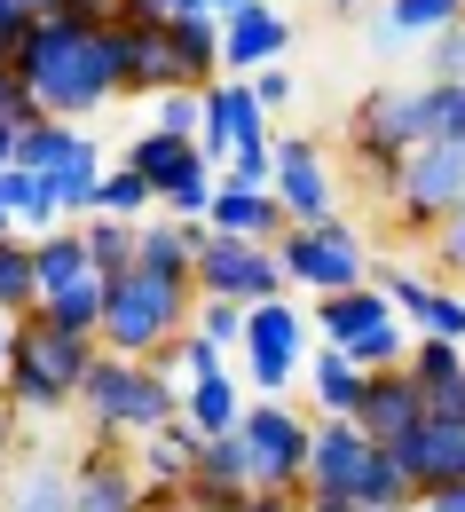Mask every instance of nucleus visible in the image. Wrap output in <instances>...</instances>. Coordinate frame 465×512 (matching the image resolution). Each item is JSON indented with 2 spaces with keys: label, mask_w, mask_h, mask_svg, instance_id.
Instances as JSON below:
<instances>
[{
  "label": "nucleus",
  "mask_w": 465,
  "mask_h": 512,
  "mask_svg": "<svg viewBox=\"0 0 465 512\" xmlns=\"http://www.w3.org/2000/svg\"><path fill=\"white\" fill-rule=\"evenodd\" d=\"M174 512H253V497H245V489H205V481H190V489L174 497Z\"/></svg>",
  "instance_id": "43"
},
{
  "label": "nucleus",
  "mask_w": 465,
  "mask_h": 512,
  "mask_svg": "<svg viewBox=\"0 0 465 512\" xmlns=\"http://www.w3.org/2000/svg\"><path fill=\"white\" fill-rule=\"evenodd\" d=\"M71 512H150V489L134 473V457H119L111 442L71 457Z\"/></svg>",
  "instance_id": "17"
},
{
  "label": "nucleus",
  "mask_w": 465,
  "mask_h": 512,
  "mask_svg": "<svg viewBox=\"0 0 465 512\" xmlns=\"http://www.w3.org/2000/svg\"><path fill=\"white\" fill-rule=\"evenodd\" d=\"M205 8H213V16L229 24V16H237V8H253V0H205Z\"/></svg>",
  "instance_id": "53"
},
{
  "label": "nucleus",
  "mask_w": 465,
  "mask_h": 512,
  "mask_svg": "<svg viewBox=\"0 0 465 512\" xmlns=\"http://www.w3.org/2000/svg\"><path fill=\"white\" fill-rule=\"evenodd\" d=\"M16 465H24V457H16V410L0 402V497H8V481H16Z\"/></svg>",
  "instance_id": "46"
},
{
  "label": "nucleus",
  "mask_w": 465,
  "mask_h": 512,
  "mask_svg": "<svg viewBox=\"0 0 465 512\" xmlns=\"http://www.w3.org/2000/svg\"><path fill=\"white\" fill-rule=\"evenodd\" d=\"M300 512H363V505L339 497V489H300Z\"/></svg>",
  "instance_id": "47"
},
{
  "label": "nucleus",
  "mask_w": 465,
  "mask_h": 512,
  "mask_svg": "<svg viewBox=\"0 0 465 512\" xmlns=\"http://www.w3.org/2000/svg\"><path fill=\"white\" fill-rule=\"evenodd\" d=\"M79 418L95 426V442H150V434H166L174 418H182V386L166 379L158 363H127V355H95V371L79 386Z\"/></svg>",
  "instance_id": "4"
},
{
  "label": "nucleus",
  "mask_w": 465,
  "mask_h": 512,
  "mask_svg": "<svg viewBox=\"0 0 465 512\" xmlns=\"http://www.w3.org/2000/svg\"><path fill=\"white\" fill-rule=\"evenodd\" d=\"M205 237H213L205 221H174V213H150V221H142V260H150V268H190V276H198Z\"/></svg>",
  "instance_id": "31"
},
{
  "label": "nucleus",
  "mask_w": 465,
  "mask_h": 512,
  "mask_svg": "<svg viewBox=\"0 0 465 512\" xmlns=\"http://www.w3.org/2000/svg\"><path fill=\"white\" fill-rule=\"evenodd\" d=\"M103 308H111V284H103V276H87V284L56 292V300H40V316H48V323L87 331V339H103Z\"/></svg>",
  "instance_id": "37"
},
{
  "label": "nucleus",
  "mask_w": 465,
  "mask_h": 512,
  "mask_svg": "<svg viewBox=\"0 0 465 512\" xmlns=\"http://www.w3.org/2000/svg\"><path fill=\"white\" fill-rule=\"evenodd\" d=\"M166 87H190L166 24H127V95H166Z\"/></svg>",
  "instance_id": "28"
},
{
  "label": "nucleus",
  "mask_w": 465,
  "mask_h": 512,
  "mask_svg": "<svg viewBox=\"0 0 465 512\" xmlns=\"http://www.w3.org/2000/svg\"><path fill=\"white\" fill-rule=\"evenodd\" d=\"M103 213H111V221H150V213H158V190H150L134 166H111V174H103Z\"/></svg>",
  "instance_id": "40"
},
{
  "label": "nucleus",
  "mask_w": 465,
  "mask_h": 512,
  "mask_svg": "<svg viewBox=\"0 0 465 512\" xmlns=\"http://www.w3.org/2000/svg\"><path fill=\"white\" fill-rule=\"evenodd\" d=\"M292 276L276 245H245V237H205L198 253V300H237V308H261V300H284Z\"/></svg>",
  "instance_id": "12"
},
{
  "label": "nucleus",
  "mask_w": 465,
  "mask_h": 512,
  "mask_svg": "<svg viewBox=\"0 0 465 512\" xmlns=\"http://www.w3.org/2000/svg\"><path fill=\"white\" fill-rule=\"evenodd\" d=\"M190 481H205V489H245V497H261L253 489V449H245V434H213V442L198 449V473Z\"/></svg>",
  "instance_id": "36"
},
{
  "label": "nucleus",
  "mask_w": 465,
  "mask_h": 512,
  "mask_svg": "<svg viewBox=\"0 0 465 512\" xmlns=\"http://www.w3.org/2000/svg\"><path fill=\"white\" fill-rule=\"evenodd\" d=\"M426 79H379V87H363L355 95V111H347V150H355V166L371 174V190L387 197L402 182V166L426 150Z\"/></svg>",
  "instance_id": "6"
},
{
  "label": "nucleus",
  "mask_w": 465,
  "mask_h": 512,
  "mask_svg": "<svg viewBox=\"0 0 465 512\" xmlns=\"http://www.w3.org/2000/svg\"><path fill=\"white\" fill-rule=\"evenodd\" d=\"M198 449H205V434L190 426V418H174L166 434H150V442L134 449V473H142L150 505L174 512V497H182V489H190V473H198Z\"/></svg>",
  "instance_id": "19"
},
{
  "label": "nucleus",
  "mask_w": 465,
  "mask_h": 512,
  "mask_svg": "<svg viewBox=\"0 0 465 512\" xmlns=\"http://www.w3.org/2000/svg\"><path fill=\"white\" fill-rule=\"evenodd\" d=\"M387 205H395L402 229L434 237V229L465 205V134H458V142H426V150L402 166V182L387 190Z\"/></svg>",
  "instance_id": "11"
},
{
  "label": "nucleus",
  "mask_w": 465,
  "mask_h": 512,
  "mask_svg": "<svg viewBox=\"0 0 465 512\" xmlns=\"http://www.w3.org/2000/svg\"><path fill=\"white\" fill-rule=\"evenodd\" d=\"M0 205L16 213V237H48V229H64V190H56V174H24V166H8V174H0Z\"/></svg>",
  "instance_id": "27"
},
{
  "label": "nucleus",
  "mask_w": 465,
  "mask_h": 512,
  "mask_svg": "<svg viewBox=\"0 0 465 512\" xmlns=\"http://www.w3.org/2000/svg\"><path fill=\"white\" fill-rule=\"evenodd\" d=\"M261 142H276V127H268L261 95H253V79H213L205 87V127H198V150L229 174L245 150H261Z\"/></svg>",
  "instance_id": "13"
},
{
  "label": "nucleus",
  "mask_w": 465,
  "mask_h": 512,
  "mask_svg": "<svg viewBox=\"0 0 465 512\" xmlns=\"http://www.w3.org/2000/svg\"><path fill=\"white\" fill-rule=\"evenodd\" d=\"M119 166H134V174H142L150 190L166 197L174 182H182V174H190V166H205V150H198V142H182V134H158V127H142V134L127 142V150H119Z\"/></svg>",
  "instance_id": "26"
},
{
  "label": "nucleus",
  "mask_w": 465,
  "mask_h": 512,
  "mask_svg": "<svg viewBox=\"0 0 465 512\" xmlns=\"http://www.w3.org/2000/svg\"><path fill=\"white\" fill-rule=\"evenodd\" d=\"M150 127L198 142V127H205V87H166V95H150Z\"/></svg>",
  "instance_id": "39"
},
{
  "label": "nucleus",
  "mask_w": 465,
  "mask_h": 512,
  "mask_svg": "<svg viewBox=\"0 0 465 512\" xmlns=\"http://www.w3.org/2000/svg\"><path fill=\"white\" fill-rule=\"evenodd\" d=\"M166 40H174V64H182L190 87H213V79H221V16H174Z\"/></svg>",
  "instance_id": "30"
},
{
  "label": "nucleus",
  "mask_w": 465,
  "mask_h": 512,
  "mask_svg": "<svg viewBox=\"0 0 465 512\" xmlns=\"http://www.w3.org/2000/svg\"><path fill=\"white\" fill-rule=\"evenodd\" d=\"M8 355H16V323L0 316V386H8Z\"/></svg>",
  "instance_id": "51"
},
{
  "label": "nucleus",
  "mask_w": 465,
  "mask_h": 512,
  "mask_svg": "<svg viewBox=\"0 0 465 512\" xmlns=\"http://www.w3.org/2000/svg\"><path fill=\"white\" fill-rule=\"evenodd\" d=\"M276 205L292 213V229H316V221H339L332 197V166L308 134H276Z\"/></svg>",
  "instance_id": "14"
},
{
  "label": "nucleus",
  "mask_w": 465,
  "mask_h": 512,
  "mask_svg": "<svg viewBox=\"0 0 465 512\" xmlns=\"http://www.w3.org/2000/svg\"><path fill=\"white\" fill-rule=\"evenodd\" d=\"M418 512H465V481H450V489H434V497H418Z\"/></svg>",
  "instance_id": "48"
},
{
  "label": "nucleus",
  "mask_w": 465,
  "mask_h": 512,
  "mask_svg": "<svg viewBox=\"0 0 465 512\" xmlns=\"http://www.w3.org/2000/svg\"><path fill=\"white\" fill-rule=\"evenodd\" d=\"M308 316H316V339L339 347L347 363H363V371H402V363H410V347H418V331L402 323V308L379 292V284L332 292V300H316Z\"/></svg>",
  "instance_id": "7"
},
{
  "label": "nucleus",
  "mask_w": 465,
  "mask_h": 512,
  "mask_svg": "<svg viewBox=\"0 0 465 512\" xmlns=\"http://www.w3.org/2000/svg\"><path fill=\"white\" fill-rule=\"evenodd\" d=\"M276 260H284V276H292V292H308V300H332V292H355V284H371V245H363V229L339 213V221H316V229H284L276 237Z\"/></svg>",
  "instance_id": "9"
},
{
  "label": "nucleus",
  "mask_w": 465,
  "mask_h": 512,
  "mask_svg": "<svg viewBox=\"0 0 465 512\" xmlns=\"http://www.w3.org/2000/svg\"><path fill=\"white\" fill-rule=\"evenodd\" d=\"M190 316H198V276H190V268H150V260H134L127 276H111L103 355L150 363L174 331H190Z\"/></svg>",
  "instance_id": "3"
},
{
  "label": "nucleus",
  "mask_w": 465,
  "mask_h": 512,
  "mask_svg": "<svg viewBox=\"0 0 465 512\" xmlns=\"http://www.w3.org/2000/svg\"><path fill=\"white\" fill-rule=\"evenodd\" d=\"M79 142H87V134L71 127V119H24L16 166H24V174H64L71 158H79Z\"/></svg>",
  "instance_id": "32"
},
{
  "label": "nucleus",
  "mask_w": 465,
  "mask_h": 512,
  "mask_svg": "<svg viewBox=\"0 0 465 512\" xmlns=\"http://www.w3.org/2000/svg\"><path fill=\"white\" fill-rule=\"evenodd\" d=\"M0 237H16V213H8V205H0Z\"/></svg>",
  "instance_id": "54"
},
{
  "label": "nucleus",
  "mask_w": 465,
  "mask_h": 512,
  "mask_svg": "<svg viewBox=\"0 0 465 512\" xmlns=\"http://www.w3.org/2000/svg\"><path fill=\"white\" fill-rule=\"evenodd\" d=\"M371 284L402 308V323H410L418 339H458L465 347V300L450 292V284H434V276H418V268H402V260H379Z\"/></svg>",
  "instance_id": "15"
},
{
  "label": "nucleus",
  "mask_w": 465,
  "mask_h": 512,
  "mask_svg": "<svg viewBox=\"0 0 465 512\" xmlns=\"http://www.w3.org/2000/svg\"><path fill=\"white\" fill-rule=\"evenodd\" d=\"M426 79H465V24H450L442 40H426Z\"/></svg>",
  "instance_id": "42"
},
{
  "label": "nucleus",
  "mask_w": 465,
  "mask_h": 512,
  "mask_svg": "<svg viewBox=\"0 0 465 512\" xmlns=\"http://www.w3.org/2000/svg\"><path fill=\"white\" fill-rule=\"evenodd\" d=\"M16 87L48 111V119H95L103 103L127 95V24L103 16V24H79V16H56L40 32L16 40Z\"/></svg>",
  "instance_id": "1"
},
{
  "label": "nucleus",
  "mask_w": 465,
  "mask_h": 512,
  "mask_svg": "<svg viewBox=\"0 0 465 512\" xmlns=\"http://www.w3.org/2000/svg\"><path fill=\"white\" fill-rule=\"evenodd\" d=\"M0 512H71V465L24 457L16 481H8V497H0Z\"/></svg>",
  "instance_id": "29"
},
{
  "label": "nucleus",
  "mask_w": 465,
  "mask_h": 512,
  "mask_svg": "<svg viewBox=\"0 0 465 512\" xmlns=\"http://www.w3.org/2000/svg\"><path fill=\"white\" fill-rule=\"evenodd\" d=\"M292 87H300V79H292V64L253 71V95H261V111H268V119H276V111H292Z\"/></svg>",
  "instance_id": "44"
},
{
  "label": "nucleus",
  "mask_w": 465,
  "mask_h": 512,
  "mask_svg": "<svg viewBox=\"0 0 465 512\" xmlns=\"http://www.w3.org/2000/svg\"><path fill=\"white\" fill-rule=\"evenodd\" d=\"M40 308V276H32V237H0V316L24 323Z\"/></svg>",
  "instance_id": "35"
},
{
  "label": "nucleus",
  "mask_w": 465,
  "mask_h": 512,
  "mask_svg": "<svg viewBox=\"0 0 465 512\" xmlns=\"http://www.w3.org/2000/svg\"><path fill=\"white\" fill-rule=\"evenodd\" d=\"M245 316H253V308H237V300H198L190 331H198V339H213V347L229 355V347H245Z\"/></svg>",
  "instance_id": "41"
},
{
  "label": "nucleus",
  "mask_w": 465,
  "mask_h": 512,
  "mask_svg": "<svg viewBox=\"0 0 465 512\" xmlns=\"http://www.w3.org/2000/svg\"><path fill=\"white\" fill-rule=\"evenodd\" d=\"M426 253L442 260V268H458V276H465V205L442 221V229H434V237H426Z\"/></svg>",
  "instance_id": "45"
},
{
  "label": "nucleus",
  "mask_w": 465,
  "mask_h": 512,
  "mask_svg": "<svg viewBox=\"0 0 465 512\" xmlns=\"http://www.w3.org/2000/svg\"><path fill=\"white\" fill-rule=\"evenodd\" d=\"M245 410H253V394L237 386V371H229V363L182 386V418L198 426L205 442H213V434H237V426H245Z\"/></svg>",
  "instance_id": "23"
},
{
  "label": "nucleus",
  "mask_w": 465,
  "mask_h": 512,
  "mask_svg": "<svg viewBox=\"0 0 465 512\" xmlns=\"http://www.w3.org/2000/svg\"><path fill=\"white\" fill-rule=\"evenodd\" d=\"M395 465L410 473V489H418V497H434V489L465 481V426H450V418L410 426V434L395 442Z\"/></svg>",
  "instance_id": "18"
},
{
  "label": "nucleus",
  "mask_w": 465,
  "mask_h": 512,
  "mask_svg": "<svg viewBox=\"0 0 465 512\" xmlns=\"http://www.w3.org/2000/svg\"><path fill=\"white\" fill-rule=\"evenodd\" d=\"M363 394H371V371H363V363H347L339 347H316V355H308V402H316V418H355Z\"/></svg>",
  "instance_id": "25"
},
{
  "label": "nucleus",
  "mask_w": 465,
  "mask_h": 512,
  "mask_svg": "<svg viewBox=\"0 0 465 512\" xmlns=\"http://www.w3.org/2000/svg\"><path fill=\"white\" fill-rule=\"evenodd\" d=\"M268 64H292V16L276 0H253L221 24V79H253Z\"/></svg>",
  "instance_id": "16"
},
{
  "label": "nucleus",
  "mask_w": 465,
  "mask_h": 512,
  "mask_svg": "<svg viewBox=\"0 0 465 512\" xmlns=\"http://www.w3.org/2000/svg\"><path fill=\"white\" fill-rule=\"evenodd\" d=\"M253 512H300V497H253Z\"/></svg>",
  "instance_id": "52"
},
{
  "label": "nucleus",
  "mask_w": 465,
  "mask_h": 512,
  "mask_svg": "<svg viewBox=\"0 0 465 512\" xmlns=\"http://www.w3.org/2000/svg\"><path fill=\"white\" fill-rule=\"evenodd\" d=\"M158 16L174 24V16H213V8H205V0H158Z\"/></svg>",
  "instance_id": "50"
},
{
  "label": "nucleus",
  "mask_w": 465,
  "mask_h": 512,
  "mask_svg": "<svg viewBox=\"0 0 465 512\" xmlns=\"http://www.w3.org/2000/svg\"><path fill=\"white\" fill-rule=\"evenodd\" d=\"M95 355H103V339H87V331H64V323H48L40 308L16 323V355H8V386H0V402L16 410V418H56V410H79V386L95 371Z\"/></svg>",
  "instance_id": "2"
},
{
  "label": "nucleus",
  "mask_w": 465,
  "mask_h": 512,
  "mask_svg": "<svg viewBox=\"0 0 465 512\" xmlns=\"http://www.w3.org/2000/svg\"><path fill=\"white\" fill-rule=\"evenodd\" d=\"M308 489H339L363 512H418V489L395 465V449H379L355 418H316V457H308Z\"/></svg>",
  "instance_id": "5"
},
{
  "label": "nucleus",
  "mask_w": 465,
  "mask_h": 512,
  "mask_svg": "<svg viewBox=\"0 0 465 512\" xmlns=\"http://www.w3.org/2000/svg\"><path fill=\"white\" fill-rule=\"evenodd\" d=\"M324 339H316V316L284 292V300H261L253 316H245V394L253 402H284L292 379H308V355H316Z\"/></svg>",
  "instance_id": "8"
},
{
  "label": "nucleus",
  "mask_w": 465,
  "mask_h": 512,
  "mask_svg": "<svg viewBox=\"0 0 465 512\" xmlns=\"http://www.w3.org/2000/svg\"><path fill=\"white\" fill-rule=\"evenodd\" d=\"M87 229V253H95V276L111 284V276H127L134 260H142V221H111V213H95V221H79Z\"/></svg>",
  "instance_id": "34"
},
{
  "label": "nucleus",
  "mask_w": 465,
  "mask_h": 512,
  "mask_svg": "<svg viewBox=\"0 0 465 512\" xmlns=\"http://www.w3.org/2000/svg\"><path fill=\"white\" fill-rule=\"evenodd\" d=\"M237 434H245V449H253V489H261V497H300V489H308L316 418H300L292 402H253Z\"/></svg>",
  "instance_id": "10"
},
{
  "label": "nucleus",
  "mask_w": 465,
  "mask_h": 512,
  "mask_svg": "<svg viewBox=\"0 0 465 512\" xmlns=\"http://www.w3.org/2000/svg\"><path fill=\"white\" fill-rule=\"evenodd\" d=\"M402 371L426 386V394H442V386H458V379H465V347H458V339H418Z\"/></svg>",
  "instance_id": "38"
},
{
  "label": "nucleus",
  "mask_w": 465,
  "mask_h": 512,
  "mask_svg": "<svg viewBox=\"0 0 465 512\" xmlns=\"http://www.w3.org/2000/svg\"><path fill=\"white\" fill-rule=\"evenodd\" d=\"M355 426H363L379 449H395L410 426H426V386L410 379V371H371V394H363Z\"/></svg>",
  "instance_id": "21"
},
{
  "label": "nucleus",
  "mask_w": 465,
  "mask_h": 512,
  "mask_svg": "<svg viewBox=\"0 0 465 512\" xmlns=\"http://www.w3.org/2000/svg\"><path fill=\"white\" fill-rule=\"evenodd\" d=\"M450 24H465V0H387L379 24H371V48L395 56V48H410V40H442Z\"/></svg>",
  "instance_id": "22"
},
{
  "label": "nucleus",
  "mask_w": 465,
  "mask_h": 512,
  "mask_svg": "<svg viewBox=\"0 0 465 512\" xmlns=\"http://www.w3.org/2000/svg\"><path fill=\"white\" fill-rule=\"evenodd\" d=\"M332 8H339V16H363V0H332Z\"/></svg>",
  "instance_id": "55"
},
{
  "label": "nucleus",
  "mask_w": 465,
  "mask_h": 512,
  "mask_svg": "<svg viewBox=\"0 0 465 512\" xmlns=\"http://www.w3.org/2000/svg\"><path fill=\"white\" fill-rule=\"evenodd\" d=\"M16 142H24V119H0V174L16 166Z\"/></svg>",
  "instance_id": "49"
},
{
  "label": "nucleus",
  "mask_w": 465,
  "mask_h": 512,
  "mask_svg": "<svg viewBox=\"0 0 465 512\" xmlns=\"http://www.w3.org/2000/svg\"><path fill=\"white\" fill-rule=\"evenodd\" d=\"M32 276H40V300H56V292H71V284H87V276H95L87 229H79V221H64V229L32 237Z\"/></svg>",
  "instance_id": "24"
},
{
  "label": "nucleus",
  "mask_w": 465,
  "mask_h": 512,
  "mask_svg": "<svg viewBox=\"0 0 465 512\" xmlns=\"http://www.w3.org/2000/svg\"><path fill=\"white\" fill-rule=\"evenodd\" d=\"M205 229H213V237H245V245H276V237L292 229V213L276 205V190H253V182H229V174H221V197H213Z\"/></svg>",
  "instance_id": "20"
},
{
  "label": "nucleus",
  "mask_w": 465,
  "mask_h": 512,
  "mask_svg": "<svg viewBox=\"0 0 465 512\" xmlns=\"http://www.w3.org/2000/svg\"><path fill=\"white\" fill-rule=\"evenodd\" d=\"M103 174H111V166H103V142L87 134L79 158L56 174V190H64V221H95V213H103Z\"/></svg>",
  "instance_id": "33"
}]
</instances>
